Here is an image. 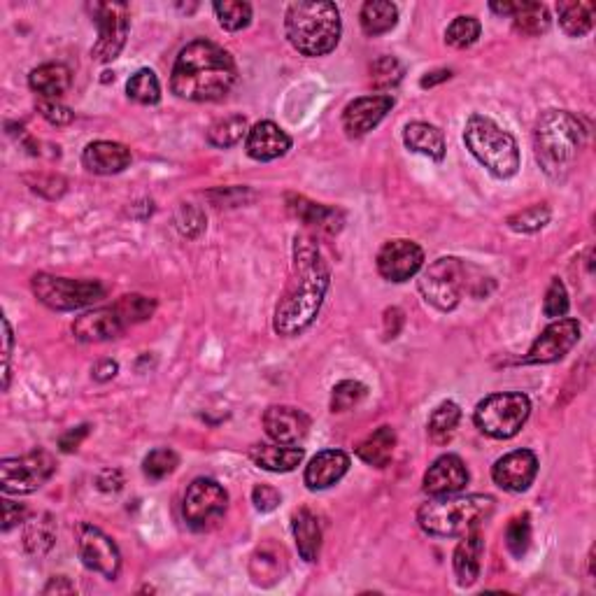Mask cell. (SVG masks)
<instances>
[{
	"label": "cell",
	"mask_w": 596,
	"mask_h": 596,
	"mask_svg": "<svg viewBox=\"0 0 596 596\" xmlns=\"http://www.w3.org/2000/svg\"><path fill=\"white\" fill-rule=\"evenodd\" d=\"M331 285V271L317 240L310 233L294 236L292 275L275 308L273 329L278 336H301L315 324Z\"/></svg>",
	"instance_id": "1"
},
{
	"label": "cell",
	"mask_w": 596,
	"mask_h": 596,
	"mask_svg": "<svg viewBox=\"0 0 596 596\" xmlns=\"http://www.w3.org/2000/svg\"><path fill=\"white\" fill-rule=\"evenodd\" d=\"M238 82V66L224 47L210 40H194L177 54L170 73V89L191 103L222 101Z\"/></svg>",
	"instance_id": "2"
},
{
	"label": "cell",
	"mask_w": 596,
	"mask_h": 596,
	"mask_svg": "<svg viewBox=\"0 0 596 596\" xmlns=\"http://www.w3.org/2000/svg\"><path fill=\"white\" fill-rule=\"evenodd\" d=\"M585 140L587 131L583 122L569 110L543 112L534 131L538 166L552 180H564L571 173Z\"/></svg>",
	"instance_id": "3"
},
{
	"label": "cell",
	"mask_w": 596,
	"mask_h": 596,
	"mask_svg": "<svg viewBox=\"0 0 596 596\" xmlns=\"http://www.w3.org/2000/svg\"><path fill=\"white\" fill-rule=\"evenodd\" d=\"M285 33L298 54L326 56L338 47L343 21L336 3L298 0L285 12Z\"/></svg>",
	"instance_id": "4"
},
{
	"label": "cell",
	"mask_w": 596,
	"mask_h": 596,
	"mask_svg": "<svg viewBox=\"0 0 596 596\" xmlns=\"http://www.w3.org/2000/svg\"><path fill=\"white\" fill-rule=\"evenodd\" d=\"M496 501L487 494L431 496L417 510V522L424 534L438 538H461L480 529L494 513Z\"/></svg>",
	"instance_id": "5"
},
{
	"label": "cell",
	"mask_w": 596,
	"mask_h": 596,
	"mask_svg": "<svg viewBox=\"0 0 596 596\" xmlns=\"http://www.w3.org/2000/svg\"><path fill=\"white\" fill-rule=\"evenodd\" d=\"M485 282H492L485 278L478 268H473L466 261L457 257H441L422 273L420 294L429 305H434L441 312H452L461 303V296H487Z\"/></svg>",
	"instance_id": "6"
},
{
	"label": "cell",
	"mask_w": 596,
	"mask_h": 596,
	"mask_svg": "<svg viewBox=\"0 0 596 596\" xmlns=\"http://www.w3.org/2000/svg\"><path fill=\"white\" fill-rule=\"evenodd\" d=\"M464 143L475 159L499 180H508L520 170L517 140L503 131L494 119L471 115L464 126Z\"/></svg>",
	"instance_id": "7"
},
{
	"label": "cell",
	"mask_w": 596,
	"mask_h": 596,
	"mask_svg": "<svg viewBox=\"0 0 596 596\" xmlns=\"http://www.w3.org/2000/svg\"><path fill=\"white\" fill-rule=\"evenodd\" d=\"M531 415V401L527 394L503 392L482 399L475 406L473 422L482 434L494 441H510L520 434Z\"/></svg>",
	"instance_id": "8"
},
{
	"label": "cell",
	"mask_w": 596,
	"mask_h": 596,
	"mask_svg": "<svg viewBox=\"0 0 596 596\" xmlns=\"http://www.w3.org/2000/svg\"><path fill=\"white\" fill-rule=\"evenodd\" d=\"M31 289L35 298L52 310H80L108 294L98 280H73L49 273L33 275Z\"/></svg>",
	"instance_id": "9"
},
{
	"label": "cell",
	"mask_w": 596,
	"mask_h": 596,
	"mask_svg": "<svg viewBox=\"0 0 596 596\" xmlns=\"http://www.w3.org/2000/svg\"><path fill=\"white\" fill-rule=\"evenodd\" d=\"M87 10L98 26V40L91 56L98 63L115 61L131 31V10L124 3H89Z\"/></svg>",
	"instance_id": "10"
},
{
	"label": "cell",
	"mask_w": 596,
	"mask_h": 596,
	"mask_svg": "<svg viewBox=\"0 0 596 596\" xmlns=\"http://www.w3.org/2000/svg\"><path fill=\"white\" fill-rule=\"evenodd\" d=\"M56 461L45 450H33L24 457L0 461V489L5 494H33L52 478Z\"/></svg>",
	"instance_id": "11"
},
{
	"label": "cell",
	"mask_w": 596,
	"mask_h": 596,
	"mask_svg": "<svg viewBox=\"0 0 596 596\" xmlns=\"http://www.w3.org/2000/svg\"><path fill=\"white\" fill-rule=\"evenodd\" d=\"M229 508V494L212 478H196L184 492L182 515L191 529H208L222 520Z\"/></svg>",
	"instance_id": "12"
},
{
	"label": "cell",
	"mask_w": 596,
	"mask_h": 596,
	"mask_svg": "<svg viewBox=\"0 0 596 596\" xmlns=\"http://www.w3.org/2000/svg\"><path fill=\"white\" fill-rule=\"evenodd\" d=\"M77 552L89 571H96L108 580H115L122 571V552L108 534L94 524L82 522L77 527Z\"/></svg>",
	"instance_id": "13"
},
{
	"label": "cell",
	"mask_w": 596,
	"mask_h": 596,
	"mask_svg": "<svg viewBox=\"0 0 596 596\" xmlns=\"http://www.w3.org/2000/svg\"><path fill=\"white\" fill-rule=\"evenodd\" d=\"M580 322L573 317H559L550 326H545L541 336L534 340V345L529 347L527 357L522 359V364H555V361L564 359L580 340Z\"/></svg>",
	"instance_id": "14"
},
{
	"label": "cell",
	"mask_w": 596,
	"mask_h": 596,
	"mask_svg": "<svg viewBox=\"0 0 596 596\" xmlns=\"http://www.w3.org/2000/svg\"><path fill=\"white\" fill-rule=\"evenodd\" d=\"M375 264H378V273L382 278L399 285V282H408L422 271L424 250L415 240H387V243L380 247Z\"/></svg>",
	"instance_id": "15"
},
{
	"label": "cell",
	"mask_w": 596,
	"mask_h": 596,
	"mask_svg": "<svg viewBox=\"0 0 596 596\" xmlns=\"http://www.w3.org/2000/svg\"><path fill=\"white\" fill-rule=\"evenodd\" d=\"M538 475V457L531 450L508 452L492 466V480L501 489L513 494H522L534 485Z\"/></svg>",
	"instance_id": "16"
},
{
	"label": "cell",
	"mask_w": 596,
	"mask_h": 596,
	"mask_svg": "<svg viewBox=\"0 0 596 596\" xmlns=\"http://www.w3.org/2000/svg\"><path fill=\"white\" fill-rule=\"evenodd\" d=\"M392 108L394 98L389 94L357 98L343 110V131L350 138H364L366 133H371L387 117V112Z\"/></svg>",
	"instance_id": "17"
},
{
	"label": "cell",
	"mask_w": 596,
	"mask_h": 596,
	"mask_svg": "<svg viewBox=\"0 0 596 596\" xmlns=\"http://www.w3.org/2000/svg\"><path fill=\"white\" fill-rule=\"evenodd\" d=\"M264 429L273 443L301 447L308 438L310 417L294 406H271L264 413Z\"/></svg>",
	"instance_id": "18"
},
{
	"label": "cell",
	"mask_w": 596,
	"mask_h": 596,
	"mask_svg": "<svg viewBox=\"0 0 596 596\" xmlns=\"http://www.w3.org/2000/svg\"><path fill=\"white\" fill-rule=\"evenodd\" d=\"M468 468L457 454H441L434 464L427 468L422 480V489L429 496H450L461 492L468 485Z\"/></svg>",
	"instance_id": "19"
},
{
	"label": "cell",
	"mask_w": 596,
	"mask_h": 596,
	"mask_svg": "<svg viewBox=\"0 0 596 596\" xmlns=\"http://www.w3.org/2000/svg\"><path fill=\"white\" fill-rule=\"evenodd\" d=\"M287 210L289 215L296 217L298 222L308 226V229L329 233V236H336V233L343 231L345 226L343 210L331 208V205H324V203H315L310 201V198L298 196V194H287Z\"/></svg>",
	"instance_id": "20"
},
{
	"label": "cell",
	"mask_w": 596,
	"mask_h": 596,
	"mask_svg": "<svg viewBox=\"0 0 596 596\" xmlns=\"http://www.w3.org/2000/svg\"><path fill=\"white\" fill-rule=\"evenodd\" d=\"M124 322L117 315L115 305H105V308H96L84 312L82 317H77L73 322V336L82 343H105L124 333Z\"/></svg>",
	"instance_id": "21"
},
{
	"label": "cell",
	"mask_w": 596,
	"mask_h": 596,
	"mask_svg": "<svg viewBox=\"0 0 596 596\" xmlns=\"http://www.w3.org/2000/svg\"><path fill=\"white\" fill-rule=\"evenodd\" d=\"M292 149V138L275 122L254 124L245 138V152L254 161H275Z\"/></svg>",
	"instance_id": "22"
},
{
	"label": "cell",
	"mask_w": 596,
	"mask_h": 596,
	"mask_svg": "<svg viewBox=\"0 0 596 596\" xmlns=\"http://www.w3.org/2000/svg\"><path fill=\"white\" fill-rule=\"evenodd\" d=\"M350 471V457L343 450H322L310 459V464L305 466V487L310 492H319V489H329L336 485L338 480H343V475Z\"/></svg>",
	"instance_id": "23"
},
{
	"label": "cell",
	"mask_w": 596,
	"mask_h": 596,
	"mask_svg": "<svg viewBox=\"0 0 596 596\" xmlns=\"http://www.w3.org/2000/svg\"><path fill=\"white\" fill-rule=\"evenodd\" d=\"M82 163L96 175H117L129 168L131 149L122 143H112V140H96L84 147Z\"/></svg>",
	"instance_id": "24"
},
{
	"label": "cell",
	"mask_w": 596,
	"mask_h": 596,
	"mask_svg": "<svg viewBox=\"0 0 596 596\" xmlns=\"http://www.w3.org/2000/svg\"><path fill=\"white\" fill-rule=\"evenodd\" d=\"M482 555H485V538H482L480 529L461 536L457 550H454L452 555L454 576H457L459 587H471L478 583L480 569H482Z\"/></svg>",
	"instance_id": "25"
},
{
	"label": "cell",
	"mask_w": 596,
	"mask_h": 596,
	"mask_svg": "<svg viewBox=\"0 0 596 596\" xmlns=\"http://www.w3.org/2000/svg\"><path fill=\"white\" fill-rule=\"evenodd\" d=\"M305 457L303 447H292V445H252L250 447V459L257 464L259 468L271 473H289L294 468L301 466V461Z\"/></svg>",
	"instance_id": "26"
},
{
	"label": "cell",
	"mask_w": 596,
	"mask_h": 596,
	"mask_svg": "<svg viewBox=\"0 0 596 596\" xmlns=\"http://www.w3.org/2000/svg\"><path fill=\"white\" fill-rule=\"evenodd\" d=\"M403 143L410 152L427 156V159L441 163L445 159V136L438 126L429 122H410L403 131Z\"/></svg>",
	"instance_id": "27"
},
{
	"label": "cell",
	"mask_w": 596,
	"mask_h": 596,
	"mask_svg": "<svg viewBox=\"0 0 596 596\" xmlns=\"http://www.w3.org/2000/svg\"><path fill=\"white\" fill-rule=\"evenodd\" d=\"M70 82H73V75H70V68L63 66V63H42V66L33 68L31 75H28V87L40 98H45V101L61 98L70 89Z\"/></svg>",
	"instance_id": "28"
},
{
	"label": "cell",
	"mask_w": 596,
	"mask_h": 596,
	"mask_svg": "<svg viewBox=\"0 0 596 596\" xmlns=\"http://www.w3.org/2000/svg\"><path fill=\"white\" fill-rule=\"evenodd\" d=\"M292 531L301 559L317 562L319 552H322V524H319V517L308 508L296 510L292 517Z\"/></svg>",
	"instance_id": "29"
},
{
	"label": "cell",
	"mask_w": 596,
	"mask_h": 596,
	"mask_svg": "<svg viewBox=\"0 0 596 596\" xmlns=\"http://www.w3.org/2000/svg\"><path fill=\"white\" fill-rule=\"evenodd\" d=\"M287 573V555L285 550L278 548L273 543H264L252 555L250 562V576L257 585L271 587L282 580Z\"/></svg>",
	"instance_id": "30"
},
{
	"label": "cell",
	"mask_w": 596,
	"mask_h": 596,
	"mask_svg": "<svg viewBox=\"0 0 596 596\" xmlns=\"http://www.w3.org/2000/svg\"><path fill=\"white\" fill-rule=\"evenodd\" d=\"M396 431L392 427H378L357 445V457L373 468H385L394 457Z\"/></svg>",
	"instance_id": "31"
},
{
	"label": "cell",
	"mask_w": 596,
	"mask_h": 596,
	"mask_svg": "<svg viewBox=\"0 0 596 596\" xmlns=\"http://www.w3.org/2000/svg\"><path fill=\"white\" fill-rule=\"evenodd\" d=\"M56 543V522L49 513L28 517L24 522V550L31 557H45Z\"/></svg>",
	"instance_id": "32"
},
{
	"label": "cell",
	"mask_w": 596,
	"mask_h": 596,
	"mask_svg": "<svg viewBox=\"0 0 596 596\" xmlns=\"http://www.w3.org/2000/svg\"><path fill=\"white\" fill-rule=\"evenodd\" d=\"M559 26L569 38H583L594 28V3H583V0H566L557 5Z\"/></svg>",
	"instance_id": "33"
},
{
	"label": "cell",
	"mask_w": 596,
	"mask_h": 596,
	"mask_svg": "<svg viewBox=\"0 0 596 596\" xmlns=\"http://www.w3.org/2000/svg\"><path fill=\"white\" fill-rule=\"evenodd\" d=\"M359 21L366 35L378 38V35L389 33L396 26V21H399V7L394 3H387V0H368L361 7Z\"/></svg>",
	"instance_id": "34"
},
{
	"label": "cell",
	"mask_w": 596,
	"mask_h": 596,
	"mask_svg": "<svg viewBox=\"0 0 596 596\" xmlns=\"http://www.w3.org/2000/svg\"><path fill=\"white\" fill-rule=\"evenodd\" d=\"M510 19H513L515 31L527 38L548 33L552 24L550 10L543 3H515V12L510 14Z\"/></svg>",
	"instance_id": "35"
},
{
	"label": "cell",
	"mask_w": 596,
	"mask_h": 596,
	"mask_svg": "<svg viewBox=\"0 0 596 596\" xmlns=\"http://www.w3.org/2000/svg\"><path fill=\"white\" fill-rule=\"evenodd\" d=\"M459 420H461V408L454 401H443L441 406H436L427 422L431 441L436 445H445L454 436V431H457Z\"/></svg>",
	"instance_id": "36"
},
{
	"label": "cell",
	"mask_w": 596,
	"mask_h": 596,
	"mask_svg": "<svg viewBox=\"0 0 596 596\" xmlns=\"http://www.w3.org/2000/svg\"><path fill=\"white\" fill-rule=\"evenodd\" d=\"M247 133H250L247 119L243 115H229L212 122L208 129V143L217 149H229L247 138Z\"/></svg>",
	"instance_id": "37"
},
{
	"label": "cell",
	"mask_w": 596,
	"mask_h": 596,
	"mask_svg": "<svg viewBox=\"0 0 596 596\" xmlns=\"http://www.w3.org/2000/svg\"><path fill=\"white\" fill-rule=\"evenodd\" d=\"M115 310H117V315L122 317L126 329H129V326H133V324L147 322V319L154 315L156 301L149 296H143V294H124L115 301Z\"/></svg>",
	"instance_id": "38"
},
{
	"label": "cell",
	"mask_w": 596,
	"mask_h": 596,
	"mask_svg": "<svg viewBox=\"0 0 596 596\" xmlns=\"http://www.w3.org/2000/svg\"><path fill=\"white\" fill-rule=\"evenodd\" d=\"M126 94H129L131 101L140 105H156L161 101V84L159 77H156L152 70L143 68L138 73H133L126 82Z\"/></svg>",
	"instance_id": "39"
},
{
	"label": "cell",
	"mask_w": 596,
	"mask_h": 596,
	"mask_svg": "<svg viewBox=\"0 0 596 596\" xmlns=\"http://www.w3.org/2000/svg\"><path fill=\"white\" fill-rule=\"evenodd\" d=\"M212 10L217 14L219 26L231 33L243 31L252 24V5L243 3V0H224V3L212 5Z\"/></svg>",
	"instance_id": "40"
},
{
	"label": "cell",
	"mask_w": 596,
	"mask_h": 596,
	"mask_svg": "<svg viewBox=\"0 0 596 596\" xmlns=\"http://www.w3.org/2000/svg\"><path fill=\"white\" fill-rule=\"evenodd\" d=\"M550 217H552L550 205L548 203H536V205H529V208H524L520 212H515V215H510L506 219V224L517 233H536V231H541L550 224Z\"/></svg>",
	"instance_id": "41"
},
{
	"label": "cell",
	"mask_w": 596,
	"mask_h": 596,
	"mask_svg": "<svg viewBox=\"0 0 596 596\" xmlns=\"http://www.w3.org/2000/svg\"><path fill=\"white\" fill-rule=\"evenodd\" d=\"M482 33L480 21L471 17V14H461V17L452 19V24L445 28V42L454 49H466L478 42Z\"/></svg>",
	"instance_id": "42"
},
{
	"label": "cell",
	"mask_w": 596,
	"mask_h": 596,
	"mask_svg": "<svg viewBox=\"0 0 596 596\" xmlns=\"http://www.w3.org/2000/svg\"><path fill=\"white\" fill-rule=\"evenodd\" d=\"M177 466H180V457H177L175 450H170V447H156V450H152L145 457L143 473L152 482H159L168 478V475H173Z\"/></svg>",
	"instance_id": "43"
},
{
	"label": "cell",
	"mask_w": 596,
	"mask_h": 596,
	"mask_svg": "<svg viewBox=\"0 0 596 596\" xmlns=\"http://www.w3.org/2000/svg\"><path fill=\"white\" fill-rule=\"evenodd\" d=\"M403 80V66L396 56H380L371 63V84L378 91H389L399 87Z\"/></svg>",
	"instance_id": "44"
},
{
	"label": "cell",
	"mask_w": 596,
	"mask_h": 596,
	"mask_svg": "<svg viewBox=\"0 0 596 596\" xmlns=\"http://www.w3.org/2000/svg\"><path fill=\"white\" fill-rule=\"evenodd\" d=\"M529 545H531V517L524 513L513 517V520L508 522L506 548L510 550V555L522 559L529 552Z\"/></svg>",
	"instance_id": "45"
},
{
	"label": "cell",
	"mask_w": 596,
	"mask_h": 596,
	"mask_svg": "<svg viewBox=\"0 0 596 596\" xmlns=\"http://www.w3.org/2000/svg\"><path fill=\"white\" fill-rule=\"evenodd\" d=\"M368 389L359 380H343L333 387L331 392V410L333 413H347L354 406H359L366 399Z\"/></svg>",
	"instance_id": "46"
},
{
	"label": "cell",
	"mask_w": 596,
	"mask_h": 596,
	"mask_svg": "<svg viewBox=\"0 0 596 596\" xmlns=\"http://www.w3.org/2000/svg\"><path fill=\"white\" fill-rule=\"evenodd\" d=\"M543 312H545V317H550V319L566 317V312H569V292H566L564 282L559 278L552 280L548 292H545Z\"/></svg>",
	"instance_id": "47"
},
{
	"label": "cell",
	"mask_w": 596,
	"mask_h": 596,
	"mask_svg": "<svg viewBox=\"0 0 596 596\" xmlns=\"http://www.w3.org/2000/svg\"><path fill=\"white\" fill-rule=\"evenodd\" d=\"M175 224H177V229H180L182 236L196 238L205 231V215L201 208H196V205L184 203V205H180V210H177Z\"/></svg>",
	"instance_id": "48"
},
{
	"label": "cell",
	"mask_w": 596,
	"mask_h": 596,
	"mask_svg": "<svg viewBox=\"0 0 596 596\" xmlns=\"http://www.w3.org/2000/svg\"><path fill=\"white\" fill-rule=\"evenodd\" d=\"M26 182L31 184V189L35 194L49 198V201H54V198H61L66 194V187L68 182L63 180L61 175H54V173H40V175H28Z\"/></svg>",
	"instance_id": "49"
},
{
	"label": "cell",
	"mask_w": 596,
	"mask_h": 596,
	"mask_svg": "<svg viewBox=\"0 0 596 596\" xmlns=\"http://www.w3.org/2000/svg\"><path fill=\"white\" fill-rule=\"evenodd\" d=\"M38 112L52 126H68L75 119V112L66 108V105H61L59 101H45V98L38 101Z\"/></svg>",
	"instance_id": "50"
},
{
	"label": "cell",
	"mask_w": 596,
	"mask_h": 596,
	"mask_svg": "<svg viewBox=\"0 0 596 596\" xmlns=\"http://www.w3.org/2000/svg\"><path fill=\"white\" fill-rule=\"evenodd\" d=\"M280 501L282 494L271 485H257L252 489V503L259 513H271V510L280 506Z\"/></svg>",
	"instance_id": "51"
},
{
	"label": "cell",
	"mask_w": 596,
	"mask_h": 596,
	"mask_svg": "<svg viewBox=\"0 0 596 596\" xmlns=\"http://www.w3.org/2000/svg\"><path fill=\"white\" fill-rule=\"evenodd\" d=\"M26 520H28V508L24 506V503L3 499V531L19 527V524Z\"/></svg>",
	"instance_id": "52"
},
{
	"label": "cell",
	"mask_w": 596,
	"mask_h": 596,
	"mask_svg": "<svg viewBox=\"0 0 596 596\" xmlns=\"http://www.w3.org/2000/svg\"><path fill=\"white\" fill-rule=\"evenodd\" d=\"M12 326L7 322V317H3V389L7 392L10 387V357H12Z\"/></svg>",
	"instance_id": "53"
},
{
	"label": "cell",
	"mask_w": 596,
	"mask_h": 596,
	"mask_svg": "<svg viewBox=\"0 0 596 596\" xmlns=\"http://www.w3.org/2000/svg\"><path fill=\"white\" fill-rule=\"evenodd\" d=\"M89 431H91L89 424H80V427H75V429L66 431V434H63V436L59 438L61 452H75L77 447H80V445L84 443V438L89 436Z\"/></svg>",
	"instance_id": "54"
},
{
	"label": "cell",
	"mask_w": 596,
	"mask_h": 596,
	"mask_svg": "<svg viewBox=\"0 0 596 596\" xmlns=\"http://www.w3.org/2000/svg\"><path fill=\"white\" fill-rule=\"evenodd\" d=\"M96 485L98 489H103V492H119L124 485V475L119 468H105V471L98 473Z\"/></svg>",
	"instance_id": "55"
},
{
	"label": "cell",
	"mask_w": 596,
	"mask_h": 596,
	"mask_svg": "<svg viewBox=\"0 0 596 596\" xmlns=\"http://www.w3.org/2000/svg\"><path fill=\"white\" fill-rule=\"evenodd\" d=\"M385 338L387 340H394L396 336H399L401 326H403V312L399 308H389L385 310Z\"/></svg>",
	"instance_id": "56"
},
{
	"label": "cell",
	"mask_w": 596,
	"mask_h": 596,
	"mask_svg": "<svg viewBox=\"0 0 596 596\" xmlns=\"http://www.w3.org/2000/svg\"><path fill=\"white\" fill-rule=\"evenodd\" d=\"M117 371H119L117 361L105 359V361H101V364L94 366V371H91V375H94L96 382H108V380L115 378Z\"/></svg>",
	"instance_id": "57"
},
{
	"label": "cell",
	"mask_w": 596,
	"mask_h": 596,
	"mask_svg": "<svg viewBox=\"0 0 596 596\" xmlns=\"http://www.w3.org/2000/svg\"><path fill=\"white\" fill-rule=\"evenodd\" d=\"M452 77V70H434V73H427L422 77L420 80V87L422 89H431V87H436V84H441V82H447Z\"/></svg>",
	"instance_id": "58"
},
{
	"label": "cell",
	"mask_w": 596,
	"mask_h": 596,
	"mask_svg": "<svg viewBox=\"0 0 596 596\" xmlns=\"http://www.w3.org/2000/svg\"><path fill=\"white\" fill-rule=\"evenodd\" d=\"M70 594V592H75V585H70V580L68 578H63V576H59V578H52L49 580V585L45 587V594Z\"/></svg>",
	"instance_id": "59"
},
{
	"label": "cell",
	"mask_w": 596,
	"mask_h": 596,
	"mask_svg": "<svg viewBox=\"0 0 596 596\" xmlns=\"http://www.w3.org/2000/svg\"><path fill=\"white\" fill-rule=\"evenodd\" d=\"M489 7H492V12L503 14V17H510L515 12V3H492Z\"/></svg>",
	"instance_id": "60"
}]
</instances>
